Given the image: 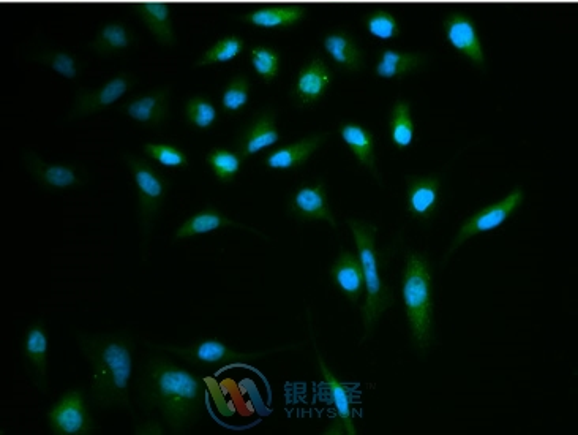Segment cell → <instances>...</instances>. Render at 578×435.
Masks as SVG:
<instances>
[{"label": "cell", "mask_w": 578, "mask_h": 435, "mask_svg": "<svg viewBox=\"0 0 578 435\" xmlns=\"http://www.w3.org/2000/svg\"><path fill=\"white\" fill-rule=\"evenodd\" d=\"M242 160L244 157L225 148H214L206 157L207 167L211 168L217 181L223 184H229L239 176Z\"/></svg>", "instance_id": "f546056e"}, {"label": "cell", "mask_w": 578, "mask_h": 435, "mask_svg": "<svg viewBox=\"0 0 578 435\" xmlns=\"http://www.w3.org/2000/svg\"><path fill=\"white\" fill-rule=\"evenodd\" d=\"M335 287L351 301H357L365 292V279L361 260L350 250H343L335 258L331 268Z\"/></svg>", "instance_id": "ac0fdd59"}, {"label": "cell", "mask_w": 578, "mask_h": 435, "mask_svg": "<svg viewBox=\"0 0 578 435\" xmlns=\"http://www.w3.org/2000/svg\"><path fill=\"white\" fill-rule=\"evenodd\" d=\"M133 40L135 37L124 23L109 21L98 29L91 46L98 56H119L132 46Z\"/></svg>", "instance_id": "cb8c5ba5"}, {"label": "cell", "mask_w": 578, "mask_h": 435, "mask_svg": "<svg viewBox=\"0 0 578 435\" xmlns=\"http://www.w3.org/2000/svg\"><path fill=\"white\" fill-rule=\"evenodd\" d=\"M23 163L27 173L45 189H76L83 186V179L76 173L75 168L61 163L45 162L35 152H24Z\"/></svg>", "instance_id": "9a60e30c"}, {"label": "cell", "mask_w": 578, "mask_h": 435, "mask_svg": "<svg viewBox=\"0 0 578 435\" xmlns=\"http://www.w3.org/2000/svg\"><path fill=\"white\" fill-rule=\"evenodd\" d=\"M23 353L37 377L46 375L48 372L49 342L45 326L42 323H32V325L27 326L23 337Z\"/></svg>", "instance_id": "d4e9b609"}, {"label": "cell", "mask_w": 578, "mask_h": 435, "mask_svg": "<svg viewBox=\"0 0 578 435\" xmlns=\"http://www.w3.org/2000/svg\"><path fill=\"white\" fill-rule=\"evenodd\" d=\"M163 350L179 356V358L187 361V363L193 364V366L201 367L226 366V364L258 360V358L266 356L267 353H271L237 352L234 348L228 347L225 342L212 339V337L199 339V341L185 345V347H163Z\"/></svg>", "instance_id": "52a82bcc"}, {"label": "cell", "mask_w": 578, "mask_h": 435, "mask_svg": "<svg viewBox=\"0 0 578 435\" xmlns=\"http://www.w3.org/2000/svg\"><path fill=\"white\" fill-rule=\"evenodd\" d=\"M135 83L136 78L133 73L122 72L94 91L81 92L76 97L72 111L68 113V119L79 121V119L91 118L98 111L105 110L119 102L127 92L132 91Z\"/></svg>", "instance_id": "9c48e42d"}, {"label": "cell", "mask_w": 578, "mask_h": 435, "mask_svg": "<svg viewBox=\"0 0 578 435\" xmlns=\"http://www.w3.org/2000/svg\"><path fill=\"white\" fill-rule=\"evenodd\" d=\"M124 160L138 192L139 225H141V230L149 235L154 228L158 214L165 206L169 184L165 176L158 173L147 160L139 159L132 154L124 156Z\"/></svg>", "instance_id": "5b68a950"}, {"label": "cell", "mask_w": 578, "mask_h": 435, "mask_svg": "<svg viewBox=\"0 0 578 435\" xmlns=\"http://www.w3.org/2000/svg\"><path fill=\"white\" fill-rule=\"evenodd\" d=\"M143 151L147 157H151L163 167L176 168V170L188 167L187 154L173 144H146Z\"/></svg>", "instance_id": "e575fe53"}, {"label": "cell", "mask_w": 578, "mask_h": 435, "mask_svg": "<svg viewBox=\"0 0 578 435\" xmlns=\"http://www.w3.org/2000/svg\"><path fill=\"white\" fill-rule=\"evenodd\" d=\"M324 50L331 56L332 61L346 72H359L364 67V54L353 35L348 32L338 31L326 35Z\"/></svg>", "instance_id": "44dd1931"}, {"label": "cell", "mask_w": 578, "mask_h": 435, "mask_svg": "<svg viewBox=\"0 0 578 435\" xmlns=\"http://www.w3.org/2000/svg\"><path fill=\"white\" fill-rule=\"evenodd\" d=\"M424 56L417 53H400V51L386 50L375 67L376 76L383 80L402 78L406 73L419 69L424 64Z\"/></svg>", "instance_id": "4316f807"}, {"label": "cell", "mask_w": 578, "mask_h": 435, "mask_svg": "<svg viewBox=\"0 0 578 435\" xmlns=\"http://www.w3.org/2000/svg\"><path fill=\"white\" fill-rule=\"evenodd\" d=\"M348 225L353 233L357 257L361 260L362 273H364L365 306L362 307V322H364L365 336H368L375 330L376 323L387 307L391 306L392 299L380 276L375 227L359 219H348Z\"/></svg>", "instance_id": "277c9868"}, {"label": "cell", "mask_w": 578, "mask_h": 435, "mask_svg": "<svg viewBox=\"0 0 578 435\" xmlns=\"http://www.w3.org/2000/svg\"><path fill=\"white\" fill-rule=\"evenodd\" d=\"M365 26H367L368 34L378 38V40H383V42L394 40L400 32L397 19L389 12L373 13V15L368 16Z\"/></svg>", "instance_id": "d590c367"}, {"label": "cell", "mask_w": 578, "mask_h": 435, "mask_svg": "<svg viewBox=\"0 0 578 435\" xmlns=\"http://www.w3.org/2000/svg\"><path fill=\"white\" fill-rule=\"evenodd\" d=\"M389 133L398 149L410 148L414 141V122L411 106L406 100H398L389 114Z\"/></svg>", "instance_id": "83f0119b"}, {"label": "cell", "mask_w": 578, "mask_h": 435, "mask_svg": "<svg viewBox=\"0 0 578 435\" xmlns=\"http://www.w3.org/2000/svg\"><path fill=\"white\" fill-rule=\"evenodd\" d=\"M184 118L196 130H209L217 122L218 114L211 100L196 95L185 103Z\"/></svg>", "instance_id": "4dcf8cb0"}, {"label": "cell", "mask_w": 578, "mask_h": 435, "mask_svg": "<svg viewBox=\"0 0 578 435\" xmlns=\"http://www.w3.org/2000/svg\"><path fill=\"white\" fill-rule=\"evenodd\" d=\"M250 62H252L253 70L256 75L264 81V83H272L277 80L278 73H280V54L269 48V46H255L252 53H250Z\"/></svg>", "instance_id": "1f68e13d"}, {"label": "cell", "mask_w": 578, "mask_h": 435, "mask_svg": "<svg viewBox=\"0 0 578 435\" xmlns=\"http://www.w3.org/2000/svg\"><path fill=\"white\" fill-rule=\"evenodd\" d=\"M444 34L449 45L458 54H462L479 67L485 64L484 48H482L481 38L477 34L473 19L462 13L449 16L444 23Z\"/></svg>", "instance_id": "5bb4252c"}, {"label": "cell", "mask_w": 578, "mask_h": 435, "mask_svg": "<svg viewBox=\"0 0 578 435\" xmlns=\"http://www.w3.org/2000/svg\"><path fill=\"white\" fill-rule=\"evenodd\" d=\"M37 61L61 75L65 80L76 81L79 75V64L73 54L61 50H45L37 54Z\"/></svg>", "instance_id": "836d02e7"}, {"label": "cell", "mask_w": 578, "mask_h": 435, "mask_svg": "<svg viewBox=\"0 0 578 435\" xmlns=\"http://www.w3.org/2000/svg\"><path fill=\"white\" fill-rule=\"evenodd\" d=\"M289 212L297 220H304V222L323 220L335 227L334 212L327 198L326 184L323 182L299 187L289 201Z\"/></svg>", "instance_id": "7c38bea8"}, {"label": "cell", "mask_w": 578, "mask_h": 435, "mask_svg": "<svg viewBox=\"0 0 578 435\" xmlns=\"http://www.w3.org/2000/svg\"><path fill=\"white\" fill-rule=\"evenodd\" d=\"M252 94V84L245 75H234L225 86L222 95L223 110L228 113H237L244 110Z\"/></svg>", "instance_id": "d6a6232c"}, {"label": "cell", "mask_w": 578, "mask_h": 435, "mask_svg": "<svg viewBox=\"0 0 578 435\" xmlns=\"http://www.w3.org/2000/svg\"><path fill=\"white\" fill-rule=\"evenodd\" d=\"M169 100H171V91L168 87H162L151 94H144L130 100L124 106V111L128 118L138 124L157 127L168 119Z\"/></svg>", "instance_id": "e0dca14e"}, {"label": "cell", "mask_w": 578, "mask_h": 435, "mask_svg": "<svg viewBox=\"0 0 578 435\" xmlns=\"http://www.w3.org/2000/svg\"><path fill=\"white\" fill-rule=\"evenodd\" d=\"M225 228H245V225L237 224L234 220L225 216L222 211L215 208L203 209L188 217L181 227L174 233V241H185L193 236L207 235L212 231L225 230Z\"/></svg>", "instance_id": "ffe728a7"}, {"label": "cell", "mask_w": 578, "mask_h": 435, "mask_svg": "<svg viewBox=\"0 0 578 435\" xmlns=\"http://www.w3.org/2000/svg\"><path fill=\"white\" fill-rule=\"evenodd\" d=\"M48 424L54 435H87L97 431L89 399L75 388L65 391L49 409Z\"/></svg>", "instance_id": "8992f818"}, {"label": "cell", "mask_w": 578, "mask_h": 435, "mask_svg": "<svg viewBox=\"0 0 578 435\" xmlns=\"http://www.w3.org/2000/svg\"><path fill=\"white\" fill-rule=\"evenodd\" d=\"M522 203L523 190L515 189L512 190L507 197H504L503 200L496 201V203H492V205L487 206V208L474 212L473 216L466 220L465 224L458 230L457 238L454 239V243H452L451 249H449V255H451L457 247L462 246L465 241L473 238V236L500 228L501 225L507 222L509 217L522 206Z\"/></svg>", "instance_id": "ba28073f"}, {"label": "cell", "mask_w": 578, "mask_h": 435, "mask_svg": "<svg viewBox=\"0 0 578 435\" xmlns=\"http://www.w3.org/2000/svg\"><path fill=\"white\" fill-rule=\"evenodd\" d=\"M320 363L321 379L326 388L329 398H331L332 409H334V421L327 428L329 435H356L354 428L353 412H351V388L342 380L337 379V375L327 367L323 356H318Z\"/></svg>", "instance_id": "30bf717a"}, {"label": "cell", "mask_w": 578, "mask_h": 435, "mask_svg": "<svg viewBox=\"0 0 578 435\" xmlns=\"http://www.w3.org/2000/svg\"><path fill=\"white\" fill-rule=\"evenodd\" d=\"M304 18V10L294 5H271L256 8L244 15V21L261 29H288Z\"/></svg>", "instance_id": "7402d4cb"}, {"label": "cell", "mask_w": 578, "mask_h": 435, "mask_svg": "<svg viewBox=\"0 0 578 435\" xmlns=\"http://www.w3.org/2000/svg\"><path fill=\"white\" fill-rule=\"evenodd\" d=\"M334 75L321 57H313L312 61L302 67L294 84L293 99L297 106L310 108L323 99L329 91Z\"/></svg>", "instance_id": "8fae6325"}, {"label": "cell", "mask_w": 578, "mask_h": 435, "mask_svg": "<svg viewBox=\"0 0 578 435\" xmlns=\"http://www.w3.org/2000/svg\"><path fill=\"white\" fill-rule=\"evenodd\" d=\"M340 135L346 146L353 152L357 162L367 170L375 171V140H373L372 133L362 125L346 122L340 127Z\"/></svg>", "instance_id": "484cf974"}, {"label": "cell", "mask_w": 578, "mask_h": 435, "mask_svg": "<svg viewBox=\"0 0 578 435\" xmlns=\"http://www.w3.org/2000/svg\"><path fill=\"white\" fill-rule=\"evenodd\" d=\"M244 46V40L239 35L220 38L211 48L204 51L203 56L195 62V67L199 69V67H211V65L234 61L237 56H241Z\"/></svg>", "instance_id": "f1b7e54d"}, {"label": "cell", "mask_w": 578, "mask_h": 435, "mask_svg": "<svg viewBox=\"0 0 578 435\" xmlns=\"http://www.w3.org/2000/svg\"><path fill=\"white\" fill-rule=\"evenodd\" d=\"M139 396L158 412L169 431L184 434L193 428L203 410L206 386L193 372L166 356H154L144 366Z\"/></svg>", "instance_id": "6da1fadb"}, {"label": "cell", "mask_w": 578, "mask_h": 435, "mask_svg": "<svg viewBox=\"0 0 578 435\" xmlns=\"http://www.w3.org/2000/svg\"><path fill=\"white\" fill-rule=\"evenodd\" d=\"M326 138L327 135L324 133H316V135L302 138L297 143L271 152L266 159L267 168H271V170H294V168L302 167L323 146Z\"/></svg>", "instance_id": "d6986e66"}, {"label": "cell", "mask_w": 578, "mask_h": 435, "mask_svg": "<svg viewBox=\"0 0 578 435\" xmlns=\"http://www.w3.org/2000/svg\"><path fill=\"white\" fill-rule=\"evenodd\" d=\"M277 119L278 113L275 110H264L256 114V118L247 125L237 141L239 156L247 159L277 144L280 140Z\"/></svg>", "instance_id": "4fadbf2b"}, {"label": "cell", "mask_w": 578, "mask_h": 435, "mask_svg": "<svg viewBox=\"0 0 578 435\" xmlns=\"http://www.w3.org/2000/svg\"><path fill=\"white\" fill-rule=\"evenodd\" d=\"M141 18L147 29L162 45L173 46L176 43V32L171 23V12L165 0H143L139 5Z\"/></svg>", "instance_id": "603a6c76"}, {"label": "cell", "mask_w": 578, "mask_h": 435, "mask_svg": "<svg viewBox=\"0 0 578 435\" xmlns=\"http://www.w3.org/2000/svg\"><path fill=\"white\" fill-rule=\"evenodd\" d=\"M402 296L414 345L424 350L433 333L432 266L424 254H411L406 260Z\"/></svg>", "instance_id": "3957f363"}, {"label": "cell", "mask_w": 578, "mask_h": 435, "mask_svg": "<svg viewBox=\"0 0 578 435\" xmlns=\"http://www.w3.org/2000/svg\"><path fill=\"white\" fill-rule=\"evenodd\" d=\"M89 363L91 396L98 409H127L133 374L132 344L121 334H89L79 339Z\"/></svg>", "instance_id": "7a4b0ae2"}, {"label": "cell", "mask_w": 578, "mask_h": 435, "mask_svg": "<svg viewBox=\"0 0 578 435\" xmlns=\"http://www.w3.org/2000/svg\"><path fill=\"white\" fill-rule=\"evenodd\" d=\"M408 212L416 220L432 219L441 201V181L436 176H417L408 182Z\"/></svg>", "instance_id": "2e32d148"}]
</instances>
